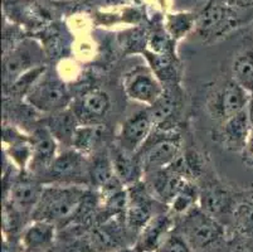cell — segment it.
<instances>
[{
  "instance_id": "cell-1",
  "label": "cell",
  "mask_w": 253,
  "mask_h": 252,
  "mask_svg": "<svg viewBox=\"0 0 253 252\" xmlns=\"http://www.w3.org/2000/svg\"><path fill=\"white\" fill-rule=\"evenodd\" d=\"M84 197V189L73 184L43 188L32 216L36 221H45L53 225L71 221L81 209Z\"/></svg>"
},
{
  "instance_id": "cell-2",
  "label": "cell",
  "mask_w": 253,
  "mask_h": 252,
  "mask_svg": "<svg viewBox=\"0 0 253 252\" xmlns=\"http://www.w3.org/2000/svg\"><path fill=\"white\" fill-rule=\"evenodd\" d=\"M239 10L224 1L211 0L197 18L198 33L211 39L228 33L241 23Z\"/></svg>"
},
{
  "instance_id": "cell-3",
  "label": "cell",
  "mask_w": 253,
  "mask_h": 252,
  "mask_svg": "<svg viewBox=\"0 0 253 252\" xmlns=\"http://www.w3.org/2000/svg\"><path fill=\"white\" fill-rule=\"evenodd\" d=\"M70 100L67 87L63 82L53 77L34 83L27 94V101L32 107L50 115L66 110Z\"/></svg>"
},
{
  "instance_id": "cell-4",
  "label": "cell",
  "mask_w": 253,
  "mask_h": 252,
  "mask_svg": "<svg viewBox=\"0 0 253 252\" xmlns=\"http://www.w3.org/2000/svg\"><path fill=\"white\" fill-rule=\"evenodd\" d=\"M183 235L192 247L204 249L222 239L223 228L214 217L203 209H193L184 219Z\"/></svg>"
},
{
  "instance_id": "cell-5",
  "label": "cell",
  "mask_w": 253,
  "mask_h": 252,
  "mask_svg": "<svg viewBox=\"0 0 253 252\" xmlns=\"http://www.w3.org/2000/svg\"><path fill=\"white\" fill-rule=\"evenodd\" d=\"M250 100L251 94L237 81H227L209 102V112L213 119L224 122L241 111L247 110Z\"/></svg>"
},
{
  "instance_id": "cell-6",
  "label": "cell",
  "mask_w": 253,
  "mask_h": 252,
  "mask_svg": "<svg viewBox=\"0 0 253 252\" xmlns=\"http://www.w3.org/2000/svg\"><path fill=\"white\" fill-rule=\"evenodd\" d=\"M124 89L130 99L153 106L164 94V87L150 69L136 67L126 73L124 78Z\"/></svg>"
},
{
  "instance_id": "cell-7",
  "label": "cell",
  "mask_w": 253,
  "mask_h": 252,
  "mask_svg": "<svg viewBox=\"0 0 253 252\" xmlns=\"http://www.w3.org/2000/svg\"><path fill=\"white\" fill-rule=\"evenodd\" d=\"M47 177L52 182L58 183H84L89 177V166L87 165L84 154L77 150H68L56 156L48 172Z\"/></svg>"
},
{
  "instance_id": "cell-8",
  "label": "cell",
  "mask_w": 253,
  "mask_h": 252,
  "mask_svg": "<svg viewBox=\"0 0 253 252\" xmlns=\"http://www.w3.org/2000/svg\"><path fill=\"white\" fill-rule=\"evenodd\" d=\"M111 108V101L107 92L100 89L84 92L73 103L72 111L80 125H98Z\"/></svg>"
},
{
  "instance_id": "cell-9",
  "label": "cell",
  "mask_w": 253,
  "mask_h": 252,
  "mask_svg": "<svg viewBox=\"0 0 253 252\" xmlns=\"http://www.w3.org/2000/svg\"><path fill=\"white\" fill-rule=\"evenodd\" d=\"M153 117L149 110L139 111L126 120L119 135V148L128 154H135L144 144L153 129Z\"/></svg>"
},
{
  "instance_id": "cell-10",
  "label": "cell",
  "mask_w": 253,
  "mask_h": 252,
  "mask_svg": "<svg viewBox=\"0 0 253 252\" xmlns=\"http://www.w3.org/2000/svg\"><path fill=\"white\" fill-rule=\"evenodd\" d=\"M126 223L132 231H141L153 218V202L148 191L141 183H135L127 189Z\"/></svg>"
},
{
  "instance_id": "cell-11",
  "label": "cell",
  "mask_w": 253,
  "mask_h": 252,
  "mask_svg": "<svg viewBox=\"0 0 253 252\" xmlns=\"http://www.w3.org/2000/svg\"><path fill=\"white\" fill-rule=\"evenodd\" d=\"M222 124L219 130V140L222 147L228 151L243 152L252 128L248 110L241 111L239 114L229 117Z\"/></svg>"
},
{
  "instance_id": "cell-12",
  "label": "cell",
  "mask_w": 253,
  "mask_h": 252,
  "mask_svg": "<svg viewBox=\"0 0 253 252\" xmlns=\"http://www.w3.org/2000/svg\"><path fill=\"white\" fill-rule=\"evenodd\" d=\"M32 158L29 168L33 173H45L56 159L57 142L47 128H38L31 138Z\"/></svg>"
},
{
  "instance_id": "cell-13",
  "label": "cell",
  "mask_w": 253,
  "mask_h": 252,
  "mask_svg": "<svg viewBox=\"0 0 253 252\" xmlns=\"http://www.w3.org/2000/svg\"><path fill=\"white\" fill-rule=\"evenodd\" d=\"M180 143L178 138H165L151 145L141 159L142 169L158 172L172 165L179 158Z\"/></svg>"
},
{
  "instance_id": "cell-14",
  "label": "cell",
  "mask_w": 253,
  "mask_h": 252,
  "mask_svg": "<svg viewBox=\"0 0 253 252\" xmlns=\"http://www.w3.org/2000/svg\"><path fill=\"white\" fill-rule=\"evenodd\" d=\"M172 221L168 214H156L140 231L134 249L137 252H155L170 235Z\"/></svg>"
},
{
  "instance_id": "cell-15",
  "label": "cell",
  "mask_w": 253,
  "mask_h": 252,
  "mask_svg": "<svg viewBox=\"0 0 253 252\" xmlns=\"http://www.w3.org/2000/svg\"><path fill=\"white\" fill-rule=\"evenodd\" d=\"M43 187L29 177H20L10 188L11 202L23 211H33L41 200Z\"/></svg>"
},
{
  "instance_id": "cell-16",
  "label": "cell",
  "mask_w": 253,
  "mask_h": 252,
  "mask_svg": "<svg viewBox=\"0 0 253 252\" xmlns=\"http://www.w3.org/2000/svg\"><path fill=\"white\" fill-rule=\"evenodd\" d=\"M80 126L77 117L73 114L72 108H66L56 114H52L48 119L45 128L49 130L57 143L72 147V140L76 130Z\"/></svg>"
},
{
  "instance_id": "cell-17",
  "label": "cell",
  "mask_w": 253,
  "mask_h": 252,
  "mask_svg": "<svg viewBox=\"0 0 253 252\" xmlns=\"http://www.w3.org/2000/svg\"><path fill=\"white\" fill-rule=\"evenodd\" d=\"M135 154H128L119 147L110 154L117 179L121 184L132 186L139 182L142 164L135 158Z\"/></svg>"
},
{
  "instance_id": "cell-18",
  "label": "cell",
  "mask_w": 253,
  "mask_h": 252,
  "mask_svg": "<svg viewBox=\"0 0 253 252\" xmlns=\"http://www.w3.org/2000/svg\"><path fill=\"white\" fill-rule=\"evenodd\" d=\"M89 178L96 186L110 189L111 192L116 191L114 184H121L116 177L110 155H100L95 158L89 166Z\"/></svg>"
},
{
  "instance_id": "cell-19",
  "label": "cell",
  "mask_w": 253,
  "mask_h": 252,
  "mask_svg": "<svg viewBox=\"0 0 253 252\" xmlns=\"http://www.w3.org/2000/svg\"><path fill=\"white\" fill-rule=\"evenodd\" d=\"M199 198L202 209L213 217L223 213L231 205V197L227 191L215 184L206 187L199 194Z\"/></svg>"
},
{
  "instance_id": "cell-20",
  "label": "cell",
  "mask_w": 253,
  "mask_h": 252,
  "mask_svg": "<svg viewBox=\"0 0 253 252\" xmlns=\"http://www.w3.org/2000/svg\"><path fill=\"white\" fill-rule=\"evenodd\" d=\"M33 59L28 50H17L8 55L4 61V76L6 82H15L18 78L27 73V69L32 66Z\"/></svg>"
},
{
  "instance_id": "cell-21",
  "label": "cell",
  "mask_w": 253,
  "mask_h": 252,
  "mask_svg": "<svg viewBox=\"0 0 253 252\" xmlns=\"http://www.w3.org/2000/svg\"><path fill=\"white\" fill-rule=\"evenodd\" d=\"M54 237V225L45 221H36L24 233V245L31 250L47 246Z\"/></svg>"
},
{
  "instance_id": "cell-22",
  "label": "cell",
  "mask_w": 253,
  "mask_h": 252,
  "mask_svg": "<svg viewBox=\"0 0 253 252\" xmlns=\"http://www.w3.org/2000/svg\"><path fill=\"white\" fill-rule=\"evenodd\" d=\"M232 75L234 81L253 95V50H246L234 59Z\"/></svg>"
},
{
  "instance_id": "cell-23",
  "label": "cell",
  "mask_w": 253,
  "mask_h": 252,
  "mask_svg": "<svg viewBox=\"0 0 253 252\" xmlns=\"http://www.w3.org/2000/svg\"><path fill=\"white\" fill-rule=\"evenodd\" d=\"M102 128L100 125H80L72 140V148L81 154L91 151L97 144Z\"/></svg>"
},
{
  "instance_id": "cell-24",
  "label": "cell",
  "mask_w": 253,
  "mask_h": 252,
  "mask_svg": "<svg viewBox=\"0 0 253 252\" xmlns=\"http://www.w3.org/2000/svg\"><path fill=\"white\" fill-rule=\"evenodd\" d=\"M174 110H175V100H174V97L169 92L164 91L162 97L153 106H150L149 112H150L151 117H153L154 124L163 125L167 124L169 120H171Z\"/></svg>"
},
{
  "instance_id": "cell-25",
  "label": "cell",
  "mask_w": 253,
  "mask_h": 252,
  "mask_svg": "<svg viewBox=\"0 0 253 252\" xmlns=\"http://www.w3.org/2000/svg\"><path fill=\"white\" fill-rule=\"evenodd\" d=\"M197 197L198 193L197 191H195L194 187L186 182V183L181 187L180 191L174 196V198H172L171 202H170L169 204L174 213H188L189 211H192L193 205H194L195 201H197Z\"/></svg>"
},
{
  "instance_id": "cell-26",
  "label": "cell",
  "mask_w": 253,
  "mask_h": 252,
  "mask_svg": "<svg viewBox=\"0 0 253 252\" xmlns=\"http://www.w3.org/2000/svg\"><path fill=\"white\" fill-rule=\"evenodd\" d=\"M234 219L238 230L243 233L253 232V197L246 198L234 209Z\"/></svg>"
},
{
  "instance_id": "cell-27",
  "label": "cell",
  "mask_w": 253,
  "mask_h": 252,
  "mask_svg": "<svg viewBox=\"0 0 253 252\" xmlns=\"http://www.w3.org/2000/svg\"><path fill=\"white\" fill-rule=\"evenodd\" d=\"M168 29H169L170 34L175 38H180L186 32L189 31L190 28L194 24V19L190 14L179 13L172 14L168 17Z\"/></svg>"
},
{
  "instance_id": "cell-28",
  "label": "cell",
  "mask_w": 253,
  "mask_h": 252,
  "mask_svg": "<svg viewBox=\"0 0 253 252\" xmlns=\"http://www.w3.org/2000/svg\"><path fill=\"white\" fill-rule=\"evenodd\" d=\"M155 252H192V246L184 236L170 233Z\"/></svg>"
},
{
  "instance_id": "cell-29",
  "label": "cell",
  "mask_w": 253,
  "mask_h": 252,
  "mask_svg": "<svg viewBox=\"0 0 253 252\" xmlns=\"http://www.w3.org/2000/svg\"><path fill=\"white\" fill-rule=\"evenodd\" d=\"M243 156H245L246 163L253 165V125H252V128H251L247 144H246L245 150H243Z\"/></svg>"
},
{
  "instance_id": "cell-30",
  "label": "cell",
  "mask_w": 253,
  "mask_h": 252,
  "mask_svg": "<svg viewBox=\"0 0 253 252\" xmlns=\"http://www.w3.org/2000/svg\"><path fill=\"white\" fill-rule=\"evenodd\" d=\"M224 3L229 4L234 8L245 9V10L253 9V0H224Z\"/></svg>"
},
{
  "instance_id": "cell-31",
  "label": "cell",
  "mask_w": 253,
  "mask_h": 252,
  "mask_svg": "<svg viewBox=\"0 0 253 252\" xmlns=\"http://www.w3.org/2000/svg\"><path fill=\"white\" fill-rule=\"evenodd\" d=\"M248 115H250V120H251V125H253V95H251V100L250 103H248Z\"/></svg>"
},
{
  "instance_id": "cell-32",
  "label": "cell",
  "mask_w": 253,
  "mask_h": 252,
  "mask_svg": "<svg viewBox=\"0 0 253 252\" xmlns=\"http://www.w3.org/2000/svg\"><path fill=\"white\" fill-rule=\"evenodd\" d=\"M115 252H137L135 249H121V250H117Z\"/></svg>"
},
{
  "instance_id": "cell-33",
  "label": "cell",
  "mask_w": 253,
  "mask_h": 252,
  "mask_svg": "<svg viewBox=\"0 0 253 252\" xmlns=\"http://www.w3.org/2000/svg\"><path fill=\"white\" fill-rule=\"evenodd\" d=\"M82 252H98V251H95V250H84V251Z\"/></svg>"
}]
</instances>
